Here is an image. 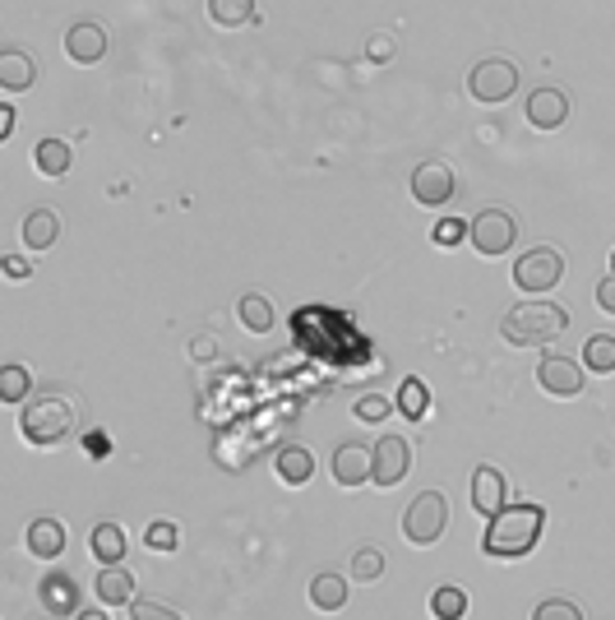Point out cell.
Segmentation results:
<instances>
[{"label":"cell","mask_w":615,"mask_h":620,"mask_svg":"<svg viewBox=\"0 0 615 620\" xmlns=\"http://www.w3.org/2000/svg\"><path fill=\"white\" fill-rule=\"evenodd\" d=\"M542 523H546V510L542 505H505L491 528L482 537V551L495 556V560H518L536 547V537H542Z\"/></svg>","instance_id":"1"},{"label":"cell","mask_w":615,"mask_h":620,"mask_svg":"<svg viewBox=\"0 0 615 620\" xmlns=\"http://www.w3.org/2000/svg\"><path fill=\"white\" fill-rule=\"evenodd\" d=\"M569 329V310L551 301H523L499 320V338L509 347H546Z\"/></svg>","instance_id":"2"},{"label":"cell","mask_w":615,"mask_h":620,"mask_svg":"<svg viewBox=\"0 0 615 620\" xmlns=\"http://www.w3.org/2000/svg\"><path fill=\"white\" fill-rule=\"evenodd\" d=\"M19 431H24L28 444H61L74 431V408L70 398L61 394H43V398H28L24 403V417H19Z\"/></svg>","instance_id":"3"},{"label":"cell","mask_w":615,"mask_h":620,"mask_svg":"<svg viewBox=\"0 0 615 620\" xmlns=\"http://www.w3.org/2000/svg\"><path fill=\"white\" fill-rule=\"evenodd\" d=\"M449 528V500L439 491H421L408 514H402V537L412 541V547H435L439 537Z\"/></svg>","instance_id":"4"},{"label":"cell","mask_w":615,"mask_h":620,"mask_svg":"<svg viewBox=\"0 0 615 620\" xmlns=\"http://www.w3.org/2000/svg\"><path fill=\"white\" fill-rule=\"evenodd\" d=\"M560 278H565V255L555 246H532V250H523V255L514 260V287H518V293L542 297Z\"/></svg>","instance_id":"5"},{"label":"cell","mask_w":615,"mask_h":620,"mask_svg":"<svg viewBox=\"0 0 615 620\" xmlns=\"http://www.w3.org/2000/svg\"><path fill=\"white\" fill-rule=\"evenodd\" d=\"M514 88H518V65L514 61H505V56H486L482 65H472V74H468V93L477 103H505V98H514Z\"/></svg>","instance_id":"6"},{"label":"cell","mask_w":615,"mask_h":620,"mask_svg":"<svg viewBox=\"0 0 615 620\" xmlns=\"http://www.w3.org/2000/svg\"><path fill=\"white\" fill-rule=\"evenodd\" d=\"M514 237H518V223L505 208H482L468 223V241H472L477 255H505V250L514 246Z\"/></svg>","instance_id":"7"},{"label":"cell","mask_w":615,"mask_h":620,"mask_svg":"<svg viewBox=\"0 0 615 620\" xmlns=\"http://www.w3.org/2000/svg\"><path fill=\"white\" fill-rule=\"evenodd\" d=\"M329 473L338 487H348V491L366 487V481H375V450H366V444H338Z\"/></svg>","instance_id":"8"},{"label":"cell","mask_w":615,"mask_h":620,"mask_svg":"<svg viewBox=\"0 0 615 620\" xmlns=\"http://www.w3.org/2000/svg\"><path fill=\"white\" fill-rule=\"evenodd\" d=\"M412 200L417 204H426V208H439V204H449L454 200V171H449V163H417V171H412Z\"/></svg>","instance_id":"9"},{"label":"cell","mask_w":615,"mask_h":620,"mask_svg":"<svg viewBox=\"0 0 615 620\" xmlns=\"http://www.w3.org/2000/svg\"><path fill=\"white\" fill-rule=\"evenodd\" d=\"M412 473V450L402 436H379L375 444V487H398Z\"/></svg>","instance_id":"10"},{"label":"cell","mask_w":615,"mask_h":620,"mask_svg":"<svg viewBox=\"0 0 615 620\" xmlns=\"http://www.w3.org/2000/svg\"><path fill=\"white\" fill-rule=\"evenodd\" d=\"M536 384H542V394H551V398H579L583 394V371L569 357H546L542 366H536Z\"/></svg>","instance_id":"11"},{"label":"cell","mask_w":615,"mask_h":620,"mask_svg":"<svg viewBox=\"0 0 615 620\" xmlns=\"http://www.w3.org/2000/svg\"><path fill=\"white\" fill-rule=\"evenodd\" d=\"M65 56L74 65H98L107 56V28L93 24V19H80V24L65 33Z\"/></svg>","instance_id":"12"},{"label":"cell","mask_w":615,"mask_h":620,"mask_svg":"<svg viewBox=\"0 0 615 620\" xmlns=\"http://www.w3.org/2000/svg\"><path fill=\"white\" fill-rule=\"evenodd\" d=\"M528 126L536 130H560L569 121V98H565V88H532L528 93Z\"/></svg>","instance_id":"13"},{"label":"cell","mask_w":615,"mask_h":620,"mask_svg":"<svg viewBox=\"0 0 615 620\" xmlns=\"http://www.w3.org/2000/svg\"><path fill=\"white\" fill-rule=\"evenodd\" d=\"M505 505H509V487H505V477H499V468H477L472 473V510L482 518H495Z\"/></svg>","instance_id":"14"},{"label":"cell","mask_w":615,"mask_h":620,"mask_svg":"<svg viewBox=\"0 0 615 620\" xmlns=\"http://www.w3.org/2000/svg\"><path fill=\"white\" fill-rule=\"evenodd\" d=\"M37 597H43V607H51V616H80L74 607H80V584H74V574L65 570H51L43 579V588H37Z\"/></svg>","instance_id":"15"},{"label":"cell","mask_w":615,"mask_h":620,"mask_svg":"<svg viewBox=\"0 0 615 620\" xmlns=\"http://www.w3.org/2000/svg\"><path fill=\"white\" fill-rule=\"evenodd\" d=\"M24 541H28V551H33L37 560H61V551H65V528H61V518H33Z\"/></svg>","instance_id":"16"},{"label":"cell","mask_w":615,"mask_h":620,"mask_svg":"<svg viewBox=\"0 0 615 620\" xmlns=\"http://www.w3.org/2000/svg\"><path fill=\"white\" fill-rule=\"evenodd\" d=\"M311 607L324 611V616L342 611V607H348V579L334 574V570H319V574L311 579Z\"/></svg>","instance_id":"17"},{"label":"cell","mask_w":615,"mask_h":620,"mask_svg":"<svg viewBox=\"0 0 615 620\" xmlns=\"http://www.w3.org/2000/svg\"><path fill=\"white\" fill-rule=\"evenodd\" d=\"M98 603L102 607H130L134 603V579H130V570H121V565H102L98 570Z\"/></svg>","instance_id":"18"},{"label":"cell","mask_w":615,"mask_h":620,"mask_svg":"<svg viewBox=\"0 0 615 620\" xmlns=\"http://www.w3.org/2000/svg\"><path fill=\"white\" fill-rule=\"evenodd\" d=\"M37 84V61L28 51H5L0 56V88L5 93H24Z\"/></svg>","instance_id":"19"},{"label":"cell","mask_w":615,"mask_h":620,"mask_svg":"<svg viewBox=\"0 0 615 620\" xmlns=\"http://www.w3.org/2000/svg\"><path fill=\"white\" fill-rule=\"evenodd\" d=\"M56 237H61V218H56L51 208H33L28 218H24V246L37 250V255H43V250H51Z\"/></svg>","instance_id":"20"},{"label":"cell","mask_w":615,"mask_h":620,"mask_svg":"<svg viewBox=\"0 0 615 620\" xmlns=\"http://www.w3.org/2000/svg\"><path fill=\"white\" fill-rule=\"evenodd\" d=\"M278 477L287 481V487H305V481L315 477V458L305 444H287V450H278Z\"/></svg>","instance_id":"21"},{"label":"cell","mask_w":615,"mask_h":620,"mask_svg":"<svg viewBox=\"0 0 615 620\" xmlns=\"http://www.w3.org/2000/svg\"><path fill=\"white\" fill-rule=\"evenodd\" d=\"M93 556H98V565H121L125 560V528L121 523H98L93 528Z\"/></svg>","instance_id":"22"},{"label":"cell","mask_w":615,"mask_h":620,"mask_svg":"<svg viewBox=\"0 0 615 620\" xmlns=\"http://www.w3.org/2000/svg\"><path fill=\"white\" fill-rule=\"evenodd\" d=\"M70 163H74V153H70L65 140H43L33 148V167L43 171V177H65Z\"/></svg>","instance_id":"23"},{"label":"cell","mask_w":615,"mask_h":620,"mask_svg":"<svg viewBox=\"0 0 615 620\" xmlns=\"http://www.w3.org/2000/svg\"><path fill=\"white\" fill-rule=\"evenodd\" d=\"M237 315H241V324L250 329V334H268V329H274V301L260 297V293H245L241 306H237Z\"/></svg>","instance_id":"24"},{"label":"cell","mask_w":615,"mask_h":620,"mask_svg":"<svg viewBox=\"0 0 615 620\" xmlns=\"http://www.w3.org/2000/svg\"><path fill=\"white\" fill-rule=\"evenodd\" d=\"M208 19L218 28H245L255 19V0H208Z\"/></svg>","instance_id":"25"},{"label":"cell","mask_w":615,"mask_h":620,"mask_svg":"<svg viewBox=\"0 0 615 620\" xmlns=\"http://www.w3.org/2000/svg\"><path fill=\"white\" fill-rule=\"evenodd\" d=\"M394 403H398V413L408 417V421H421V417L431 413V390H426V384H421V380H402Z\"/></svg>","instance_id":"26"},{"label":"cell","mask_w":615,"mask_h":620,"mask_svg":"<svg viewBox=\"0 0 615 620\" xmlns=\"http://www.w3.org/2000/svg\"><path fill=\"white\" fill-rule=\"evenodd\" d=\"M583 366L592 375H611L615 371V338L611 334H592L583 343Z\"/></svg>","instance_id":"27"},{"label":"cell","mask_w":615,"mask_h":620,"mask_svg":"<svg viewBox=\"0 0 615 620\" xmlns=\"http://www.w3.org/2000/svg\"><path fill=\"white\" fill-rule=\"evenodd\" d=\"M431 616L435 620H463L468 616V593L463 588H435L431 593Z\"/></svg>","instance_id":"28"},{"label":"cell","mask_w":615,"mask_h":620,"mask_svg":"<svg viewBox=\"0 0 615 620\" xmlns=\"http://www.w3.org/2000/svg\"><path fill=\"white\" fill-rule=\"evenodd\" d=\"M28 394H33V380H28L24 366H5V371H0V398L5 403H28Z\"/></svg>","instance_id":"29"},{"label":"cell","mask_w":615,"mask_h":620,"mask_svg":"<svg viewBox=\"0 0 615 620\" xmlns=\"http://www.w3.org/2000/svg\"><path fill=\"white\" fill-rule=\"evenodd\" d=\"M379 574H384V551L379 547H361L352 556V579H361V584H375Z\"/></svg>","instance_id":"30"},{"label":"cell","mask_w":615,"mask_h":620,"mask_svg":"<svg viewBox=\"0 0 615 620\" xmlns=\"http://www.w3.org/2000/svg\"><path fill=\"white\" fill-rule=\"evenodd\" d=\"M130 620H185L177 607L158 603V597H134L130 603Z\"/></svg>","instance_id":"31"},{"label":"cell","mask_w":615,"mask_h":620,"mask_svg":"<svg viewBox=\"0 0 615 620\" xmlns=\"http://www.w3.org/2000/svg\"><path fill=\"white\" fill-rule=\"evenodd\" d=\"M144 541L153 551H177L181 547V533H177V523H167V518H158V523H148V533H144Z\"/></svg>","instance_id":"32"},{"label":"cell","mask_w":615,"mask_h":620,"mask_svg":"<svg viewBox=\"0 0 615 620\" xmlns=\"http://www.w3.org/2000/svg\"><path fill=\"white\" fill-rule=\"evenodd\" d=\"M532 620H583V611L569 603V597H546V603H536Z\"/></svg>","instance_id":"33"},{"label":"cell","mask_w":615,"mask_h":620,"mask_svg":"<svg viewBox=\"0 0 615 620\" xmlns=\"http://www.w3.org/2000/svg\"><path fill=\"white\" fill-rule=\"evenodd\" d=\"M431 241H435L439 250H454L458 241H468V223H458V218H439V223L431 227Z\"/></svg>","instance_id":"34"},{"label":"cell","mask_w":615,"mask_h":620,"mask_svg":"<svg viewBox=\"0 0 615 620\" xmlns=\"http://www.w3.org/2000/svg\"><path fill=\"white\" fill-rule=\"evenodd\" d=\"M357 421H384L389 417V398H379V394H366V398H357Z\"/></svg>","instance_id":"35"},{"label":"cell","mask_w":615,"mask_h":620,"mask_svg":"<svg viewBox=\"0 0 615 620\" xmlns=\"http://www.w3.org/2000/svg\"><path fill=\"white\" fill-rule=\"evenodd\" d=\"M598 306L606 310V315H615V274H606V278L598 283Z\"/></svg>","instance_id":"36"},{"label":"cell","mask_w":615,"mask_h":620,"mask_svg":"<svg viewBox=\"0 0 615 620\" xmlns=\"http://www.w3.org/2000/svg\"><path fill=\"white\" fill-rule=\"evenodd\" d=\"M5 278H10V283H24V278H28V260L10 255V260H5Z\"/></svg>","instance_id":"37"},{"label":"cell","mask_w":615,"mask_h":620,"mask_svg":"<svg viewBox=\"0 0 615 620\" xmlns=\"http://www.w3.org/2000/svg\"><path fill=\"white\" fill-rule=\"evenodd\" d=\"M371 56H375V61H389V56H394V47H389V37H371V47H366Z\"/></svg>","instance_id":"38"},{"label":"cell","mask_w":615,"mask_h":620,"mask_svg":"<svg viewBox=\"0 0 615 620\" xmlns=\"http://www.w3.org/2000/svg\"><path fill=\"white\" fill-rule=\"evenodd\" d=\"M14 134V107H0V140H10Z\"/></svg>","instance_id":"39"},{"label":"cell","mask_w":615,"mask_h":620,"mask_svg":"<svg viewBox=\"0 0 615 620\" xmlns=\"http://www.w3.org/2000/svg\"><path fill=\"white\" fill-rule=\"evenodd\" d=\"M190 353H195V361H208V357H214V338H195Z\"/></svg>","instance_id":"40"},{"label":"cell","mask_w":615,"mask_h":620,"mask_svg":"<svg viewBox=\"0 0 615 620\" xmlns=\"http://www.w3.org/2000/svg\"><path fill=\"white\" fill-rule=\"evenodd\" d=\"M74 620H111L102 607H88V611H80V616H74Z\"/></svg>","instance_id":"41"},{"label":"cell","mask_w":615,"mask_h":620,"mask_svg":"<svg viewBox=\"0 0 615 620\" xmlns=\"http://www.w3.org/2000/svg\"><path fill=\"white\" fill-rule=\"evenodd\" d=\"M611 274H615V255H611Z\"/></svg>","instance_id":"42"},{"label":"cell","mask_w":615,"mask_h":620,"mask_svg":"<svg viewBox=\"0 0 615 620\" xmlns=\"http://www.w3.org/2000/svg\"><path fill=\"white\" fill-rule=\"evenodd\" d=\"M43 620H56V616H43Z\"/></svg>","instance_id":"43"}]
</instances>
